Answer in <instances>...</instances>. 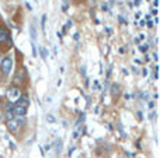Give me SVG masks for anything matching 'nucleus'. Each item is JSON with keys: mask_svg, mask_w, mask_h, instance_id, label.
<instances>
[{"mask_svg": "<svg viewBox=\"0 0 160 158\" xmlns=\"http://www.w3.org/2000/svg\"><path fill=\"white\" fill-rule=\"evenodd\" d=\"M31 49H32V56L34 58H37V48H35V45L34 44H31Z\"/></svg>", "mask_w": 160, "mask_h": 158, "instance_id": "4468645a", "label": "nucleus"}, {"mask_svg": "<svg viewBox=\"0 0 160 158\" xmlns=\"http://www.w3.org/2000/svg\"><path fill=\"white\" fill-rule=\"evenodd\" d=\"M39 50H41V58L44 59V60H47V59H48V52H47V49H45L44 46H41V49H39Z\"/></svg>", "mask_w": 160, "mask_h": 158, "instance_id": "6e6552de", "label": "nucleus"}, {"mask_svg": "<svg viewBox=\"0 0 160 158\" xmlns=\"http://www.w3.org/2000/svg\"><path fill=\"white\" fill-rule=\"evenodd\" d=\"M0 66H2V70L4 74H8V73L11 72V69H13V59L11 58H4L2 60V63H0Z\"/></svg>", "mask_w": 160, "mask_h": 158, "instance_id": "f03ea898", "label": "nucleus"}, {"mask_svg": "<svg viewBox=\"0 0 160 158\" xmlns=\"http://www.w3.org/2000/svg\"><path fill=\"white\" fill-rule=\"evenodd\" d=\"M7 97L10 101H17L21 97V91H20V88H17V87H11L7 91Z\"/></svg>", "mask_w": 160, "mask_h": 158, "instance_id": "20e7f679", "label": "nucleus"}, {"mask_svg": "<svg viewBox=\"0 0 160 158\" xmlns=\"http://www.w3.org/2000/svg\"><path fill=\"white\" fill-rule=\"evenodd\" d=\"M68 4H69V0H63V6H62L63 11H66V10H68Z\"/></svg>", "mask_w": 160, "mask_h": 158, "instance_id": "dca6fc26", "label": "nucleus"}, {"mask_svg": "<svg viewBox=\"0 0 160 158\" xmlns=\"http://www.w3.org/2000/svg\"><path fill=\"white\" fill-rule=\"evenodd\" d=\"M153 4H155V7H158V6H159V0H155V3H153Z\"/></svg>", "mask_w": 160, "mask_h": 158, "instance_id": "a878e982", "label": "nucleus"}, {"mask_svg": "<svg viewBox=\"0 0 160 158\" xmlns=\"http://www.w3.org/2000/svg\"><path fill=\"white\" fill-rule=\"evenodd\" d=\"M25 114H27V108L14 105V115H17V116H25Z\"/></svg>", "mask_w": 160, "mask_h": 158, "instance_id": "0eeeda50", "label": "nucleus"}, {"mask_svg": "<svg viewBox=\"0 0 160 158\" xmlns=\"http://www.w3.org/2000/svg\"><path fill=\"white\" fill-rule=\"evenodd\" d=\"M93 88H94V90H100V84H98V81H97V80H94V84H93Z\"/></svg>", "mask_w": 160, "mask_h": 158, "instance_id": "f3484780", "label": "nucleus"}, {"mask_svg": "<svg viewBox=\"0 0 160 158\" xmlns=\"http://www.w3.org/2000/svg\"><path fill=\"white\" fill-rule=\"evenodd\" d=\"M24 123V120H18V119H10V120H7V123H6V126H7V129L11 132V133H17L18 132V128H20V125H22Z\"/></svg>", "mask_w": 160, "mask_h": 158, "instance_id": "f257e3e1", "label": "nucleus"}, {"mask_svg": "<svg viewBox=\"0 0 160 158\" xmlns=\"http://www.w3.org/2000/svg\"><path fill=\"white\" fill-rule=\"evenodd\" d=\"M4 44H8L11 45V41H10V32L6 30L4 27H0V45H4Z\"/></svg>", "mask_w": 160, "mask_h": 158, "instance_id": "7ed1b4c3", "label": "nucleus"}, {"mask_svg": "<svg viewBox=\"0 0 160 158\" xmlns=\"http://www.w3.org/2000/svg\"><path fill=\"white\" fill-rule=\"evenodd\" d=\"M0 119H2V115H0Z\"/></svg>", "mask_w": 160, "mask_h": 158, "instance_id": "cd10ccee", "label": "nucleus"}, {"mask_svg": "<svg viewBox=\"0 0 160 158\" xmlns=\"http://www.w3.org/2000/svg\"><path fill=\"white\" fill-rule=\"evenodd\" d=\"M141 4V0H135V6H139Z\"/></svg>", "mask_w": 160, "mask_h": 158, "instance_id": "bb28decb", "label": "nucleus"}, {"mask_svg": "<svg viewBox=\"0 0 160 158\" xmlns=\"http://www.w3.org/2000/svg\"><path fill=\"white\" fill-rule=\"evenodd\" d=\"M73 38H75V39H76V41H79V32H76V34H75V35H73Z\"/></svg>", "mask_w": 160, "mask_h": 158, "instance_id": "4be33fe9", "label": "nucleus"}, {"mask_svg": "<svg viewBox=\"0 0 160 158\" xmlns=\"http://www.w3.org/2000/svg\"><path fill=\"white\" fill-rule=\"evenodd\" d=\"M30 32H31V38L37 39V31H35V28H34V25H31L30 27Z\"/></svg>", "mask_w": 160, "mask_h": 158, "instance_id": "1a4fd4ad", "label": "nucleus"}, {"mask_svg": "<svg viewBox=\"0 0 160 158\" xmlns=\"http://www.w3.org/2000/svg\"><path fill=\"white\" fill-rule=\"evenodd\" d=\"M118 20H119V22H121V24H127V21H125V18H124V17H121V16H119V17H118Z\"/></svg>", "mask_w": 160, "mask_h": 158, "instance_id": "aec40b11", "label": "nucleus"}, {"mask_svg": "<svg viewBox=\"0 0 160 158\" xmlns=\"http://www.w3.org/2000/svg\"><path fill=\"white\" fill-rule=\"evenodd\" d=\"M47 120H48L49 123H55V118H53L52 115H48V116H47Z\"/></svg>", "mask_w": 160, "mask_h": 158, "instance_id": "f8f14e48", "label": "nucleus"}, {"mask_svg": "<svg viewBox=\"0 0 160 158\" xmlns=\"http://www.w3.org/2000/svg\"><path fill=\"white\" fill-rule=\"evenodd\" d=\"M148 106H149V108H153V106H155V102H149L148 104Z\"/></svg>", "mask_w": 160, "mask_h": 158, "instance_id": "b1692460", "label": "nucleus"}, {"mask_svg": "<svg viewBox=\"0 0 160 158\" xmlns=\"http://www.w3.org/2000/svg\"><path fill=\"white\" fill-rule=\"evenodd\" d=\"M148 49H149V45H141V50H142V52H146Z\"/></svg>", "mask_w": 160, "mask_h": 158, "instance_id": "a211bd4d", "label": "nucleus"}, {"mask_svg": "<svg viewBox=\"0 0 160 158\" xmlns=\"http://www.w3.org/2000/svg\"><path fill=\"white\" fill-rule=\"evenodd\" d=\"M45 22H47V14L42 16V21H41V27H42V31L45 32Z\"/></svg>", "mask_w": 160, "mask_h": 158, "instance_id": "9d476101", "label": "nucleus"}, {"mask_svg": "<svg viewBox=\"0 0 160 158\" xmlns=\"http://www.w3.org/2000/svg\"><path fill=\"white\" fill-rule=\"evenodd\" d=\"M6 118H7V120L10 119H14V104H7V106H6Z\"/></svg>", "mask_w": 160, "mask_h": 158, "instance_id": "39448f33", "label": "nucleus"}, {"mask_svg": "<svg viewBox=\"0 0 160 158\" xmlns=\"http://www.w3.org/2000/svg\"><path fill=\"white\" fill-rule=\"evenodd\" d=\"M80 73H82V74L86 77V66H82V69H80Z\"/></svg>", "mask_w": 160, "mask_h": 158, "instance_id": "6ab92c4d", "label": "nucleus"}, {"mask_svg": "<svg viewBox=\"0 0 160 158\" xmlns=\"http://www.w3.org/2000/svg\"><path fill=\"white\" fill-rule=\"evenodd\" d=\"M56 146H58V147H56L58 153H61V150H62V142H61V140H58V142H56Z\"/></svg>", "mask_w": 160, "mask_h": 158, "instance_id": "ddd939ff", "label": "nucleus"}, {"mask_svg": "<svg viewBox=\"0 0 160 158\" xmlns=\"http://www.w3.org/2000/svg\"><path fill=\"white\" fill-rule=\"evenodd\" d=\"M56 35H58V38H59V39H62V36H63V35H62V32H59V31L56 32Z\"/></svg>", "mask_w": 160, "mask_h": 158, "instance_id": "5701e85b", "label": "nucleus"}, {"mask_svg": "<svg viewBox=\"0 0 160 158\" xmlns=\"http://www.w3.org/2000/svg\"><path fill=\"white\" fill-rule=\"evenodd\" d=\"M35 2H38V0H35Z\"/></svg>", "mask_w": 160, "mask_h": 158, "instance_id": "c85d7f7f", "label": "nucleus"}, {"mask_svg": "<svg viewBox=\"0 0 160 158\" xmlns=\"http://www.w3.org/2000/svg\"><path fill=\"white\" fill-rule=\"evenodd\" d=\"M111 90H112V94H117V92H118V90H119V86H118V84H114V86L111 87Z\"/></svg>", "mask_w": 160, "mask_h": 158, "instance_id": "9b49d317", "label": "nucleus"}, {"mask_svg": "<svg viewBox=\"0 0 160 158\" xmlns=\"http://www.w3.org/2000/svg\"><path fill=\"white\" fill-rule=\"evenodd\" d=\"M135 17H136V18H139V17H141V11H138V13L135 14Z\"/></svg>", "mask_w": 160, "mask_h": 158, "instance_id": "393cba45", "label": "nucleus"}, {"mask_svg": "<svg viewBox=\"0 0 160 158\" xmlns=\"http://www.w3.org/2000/svg\"><path fill=\"white\" fill-rule=\"evenodd\" d=\"M16 105L22 106V108H28V105H30V100H28L27 97H20L18 100L16 101Z\"/></svg>", "mask_w": 160, "mask_h": 158, "instance_id": "423d86ee", "label": "nucleus"}, {"mask_svg": "<svg viewBox=\"0 0 160 158\" xmlns=\"http://www.w3.org/2000/svg\"><path fill=\"white\" fill-rule=\"evenodd\" d=\"M148 27H149V28H152V27H153V22L150 21V20H148Z\"/></svg>", "mask_w": 160, "mask_h": 158, "instance_id": "412c9836", "label": "nucleus"}, {"mask_svg": "<svg viewBox=\"0 0 160 158\" xmlns=\"http://www.w3.org/2000/svg\"><path fill=\"white\" fill-rule=\"evenodd\" d=\"M72 25H73L72 20H68V21H66V25H65V28H66V30H69V28L72 27Z\"/></svg>", "mask_w": 160, "mask_h": 158, "instance_id": "2eb2a0df", "label": "nucleus"}]
</instances>
